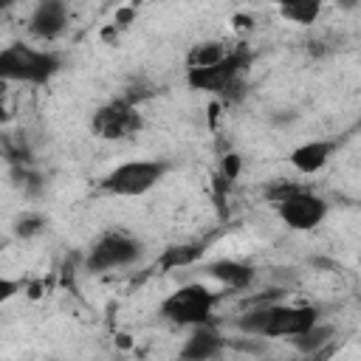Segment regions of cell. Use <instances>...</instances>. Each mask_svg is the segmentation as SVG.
Returning <instances> with one entry per match:
<instances>
[{
	"label": "cell",
	"mask_w": 361,
	"mask_h": 361,
	"mask_svg": "<svg viewBox=\"0 0 361 361\" xmlns=\"http://www.w3.org/2000/svg\"><path fill=\"white\" fill-rule=\"evenodd\" d=\"M237 330L262 338H296L319 324V310L310 305H254L237 316Z\"/></svg>",
	"instance_id": "obj_1"
},
{
	"label": "cell",
	"mask_w": 361,
	"mask_h": 361,
	"mask_svg": "<svg viewBox=\"0 0 361 361\" xmlns=\"http://www.w3.org/2000/svg\"><path fill=\"white\" fill-rule=\"evenodd\" d=\"M59 68H62V59L54 51H39L23 42H14L0 54V76L6 82L45 85Z\"/></svg>",
	"instance_id": "obj_2"
},
{
	"label": "cell",
	"mask_w": 361,
	"mask_h": 361,
	"mask_svg": "<svg viewBox=\"0 0 361 361\" xmlns=\"http://www.w3.org/2000/svg\"><path fill=\"white\" fill-rule=\"evenodd\" d=\"M214 305H217V293H212L200 282H189L172 290L161 302V316L180 327H197V324H209Z\"/></svg>",
	"instance_id": "obj_3"
},
{
	"label": "cell",
	"mask_w": 361,
	"mask_h": 361,
	"mask_svg": "<svg viewBox=\"0 0 361 361\" xmlns=\"http://www.w3.org/2000/svg\"><path fill=\"white\" fill-rule=\"evenodd\" d=\"M164 172H166V164L161 161H127V164H118L102 180V189L116 197H141L164 178Z\"/></svg>",
	"instance_id": "obj_4"
},
{
	"label": "cell",
	"mask_w": 361,
	"mask_h": 361,
	"mask_svg": "<svg viewBox=\"0 0 361 361\" xmlns=\"http://www.w3.org/2000/svg\"><path fill=\"white\" fill-rule=\"evenodd\" d=\"M251 62V54L245 48H231V54L212 65V68H197V71H189L186 73V82L189 87L195 90H206V93H220V96H228L231 90L240 87V76L245 71V65Z\"/></svg>",
	"instance_id": "obj_5"
},
{
	"label": "cell",
	"mask_w": 361,
	"mask_h": 361,
	"mask_svg": "<svg viewBox=\"0 0 361 361\" xmlns=\"http://www.w3.org/2000/svg\"><path fill=\"white\" fill-rule=\"evenodd\" d=\"M276 214L288 228L310 231V228L322 226V220L327 217V200L307 189H296L276 203Z\"/></svg>",
	"instance_id": "obj_6"
},
{
	"label": "cell",
	"mask_w": 361,
	"mask_h": 361,
	"mask_svg": "<svg viewBox=\"0 0 361 361\" xmlns=\"http://www.w3.org/2000/svg\"><path fill=\"white\" fill-rule=\"evenodd\" d=\"M141 254L138 240L121 234V231H110L102 240L93 243L90 254H87V271L102 274V271H113V268H124L130 262H135Z\"/></svg>",
	"instance_id": "obj_7"
},
{
	"label": "cell",
	"mask_w": 361,
	"mask_h": 361,
	"mask_svg": "<svg viewBox=\"0 0 361 361\" xmlns=\"http://www.w3.org/2000/svg\"><path fill=\"white\" fill-rule=\"evenodd\" d=\"M93 133L99 138H127L133 135L138 127H141V116L135 110V104H130L127 99H113L107 104H102L96 113H93V121H90Z\"/></svg>",
	"instance_id": "obj_8"
},
{
	"label": "cell",
	"mask_w": 361,
	"mask_h": 361,
	"mask_svg": "<svg viewBox=\"0 0 361 361\" xmlns=\"http://www.w3.org/2000/svg\"><path fill=\"white\" fill-rule=\"evenodd\" d=\"M223 347H226V338L212 324H197L186 336L178 358L180 361H212V358H217L223 353Z\"/></svg>",
	"instance_id": "obj_9"
},
{
	"label": "cell",
	"mask_w": 361,
	"mask_h": 361,
	"mask_svg": "<svg viewBox=\"0 0 361 361\" xmlns=\"http://www.w3.org/2000/svg\"><path fill=\"white\" fill-rule=\"evenodd\" d=\"M68 25V6L59 0H45L34 8L31 20H28V31L37 39H56Z\"/></svg>",
	"instance_id": "obj_10"
},
{
	"label": "cell",
	"mask_w": 361,
	"mask_h": 361,
	"mask_svg": "<svg viewBox=\"0 0 361 361\" xmlns=\"http://www.w3.org/2000/svg\"><path fill=\"white\" fill-rule=\"evenodd\" d=\"M333 149H336V141H305L290 152V164L302 175H313V172L324 169V164L330 161Z\"/></svg>",
	"instance_id": "obj_11"
},
{
	"label": "cell",
	"mask_w": 361,
	"mask_h": 361,
	"mask_svg": "<svg viewBox=\"0 0 361 361\" xmlns=\"http://www.w3.org/2000/svg\"><path fill=\"white\" fill-rule=\"evenodd\" d=\"M206 274L214 276L217 282H223L231 290H243L254 279V268L245 265V262H237V259H214V262L206 265Z\"/></svg>",
	"instance_id": "obj_12"
},
{
	"label": "cell",
	"mask_w": 361,
	"mask_h": 361,
	"mask_svg": "<svg viewBox=\"0 0 361 361\" xmlns=\"http://www.w3.org/2000/svg\"><path fill=\"white\" fill-rule=\"evenodd\" d=\"M228 54H231V48H228L226 42H220V39L197 42V45H192V51H189V56H186V65H189V71H197V68H212V65L223 62Z\"/></svg>",
	"instance_id": "obj_13"
},
{
	"label": "cell",
	"mask_w": 361,
	"mask_h": 361,
	"mask_svg": "<svg viewBox=\"0 0 361 361\" xmlns=\"http://www.w3.org/2000/svg\"><path fill=\"white\" fill-rule=\"evenodd\" d=\"M336 330L330 327V324H313L307 333H302V336H296V338H290L293 341V347L299 350V353H305V355H313V353H319V350H324V347H330V344H336Z\"/></svg>",
	"instance_id": "obj_14"
},
{
	"label": "cell",
	"mask_w": 361,
	"mask_h": 361,
	"mask_svg": "<svg viewBox=\"0 0 361 361\" xmlns=\"http://www.w3.org/2000/svg\"><path fill=\"white\" fill-rule=\"evenodd\" d=\"M319 11H322V3H319V0H296V3H282V6H279V14H282L288 23H299V25L316 23Z\"/></svg>",
	"instance_id": "obj_15"
},
{
	"label": "cell",
	"mask_w": 361,
	"mask_h": 361,
	"mask_svg": "<svg viewBox=\"0 0 361 361\" xmlns=\"http://www.w3.org/2000/svg\"><path fill=\"white\" fill-rule=\"evenodd\" d=\"M203 248L200 245H175L164 254V268H175V265H189Z\"/></svg>",
	"instance_id": "obj_16"
},
{
	"label": "cell",
	"mask_w": 361,
	"mask_h": 361,
	"mask_svg": "<svg viewBox=\"0 0 361 361\" xmlns=\"http://www.w3.org/2000/svg\"><path fill=\"white\" fill-rule=\"evenodd\" d=\"M39 217H23L20 220V226H17V234H23V237H28V234H37L39 231Z\"/></svg>",
	"instance_id": "obj_17"
},
{
	"label": "cell",
	"mask_w": 361,
	"mask_h": 361,
	"mask_svg": "<svg viewBox=\"0 0 361 361\" xmlns=\"http://www.w3.org/2000/svg\"><path fill=\"white\" fill-rule=\"evenodd\" d=\"M20 288V282H11V279H0V299H8L14 290Z\"/></svg>",
	"instance_id": "obj_18"
},
{
	"label": "cell",
	"mask_w": 361,
	"mask_h": 361,
	"mask_svg": "<svg viewBox=\"0 0 361 361\" xmlns=\"http://www.w3.org/2000/svg\"><path fill=\"white\" fill-rule=\"evenodd\" d=\"M358 127H361V121H358Z\"/></svg>",
	"instance_id": "obj_19"
}]
</instances>
